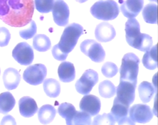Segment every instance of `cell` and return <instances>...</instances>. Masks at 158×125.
<instances>
[{
  "label": "cell",
  "instance_id": "3957f363",
  "mask_svg": "<svg viewBox=\"0 0 158 125\" xmlns=\"http://www.w3.org/2000/svg\"><path fill=\"white\" fill-rule=\"evenodd\" d=\"M83 33V28L80 25L72 23L67 25L57 44L59 49L65 54L70 52L76 46L78 40Z\"/></svg>",
  "mask_w": 158,
  "mask_h": 125
},
{
  "label": "cell",
  "instance_id": "8d00e7d4",
  "mask_svg": "<svg viewBox=\"0 0 158 125\" xmlns=\"http://www.w3.org/2000/svg\"><path fill=\"white\" fill-rule=\"evenodd\" d=\"M75 1L80 2V3H83V2H85L87 1L88 0H75Z\"/></svg>",
  "mask_w": 158,
  "mask_h": 125
},
{
  "label": "cell",
  "instance_id": "5b68a950",
  "mask_svg": "<svg viewBox=\"0 0 158 125\" xmlns=\"http://www.w3.org/2000/svg\"><path fill=\"white\" fill-rule=\"evenodd\" d=\"M91 15L97 19L112 20L119 14V7L114 0H101L95 2L90 9Z\"/></svg>",
  "mask_w": 158,
  "mask_h": 125
},
{
  "label": "cell",
  "instance_id": "7a4b0ae2",
  "mask_svg": "<svg viewBox=\"0 0 158 125\" xmlns=\"http://www.w3.org/2000/svg\"><path fill=\"white\" fill-rule=\"evenodd\" d=\"M125 38L128 44L143 52L149 50L152 45V38L147 34L140 32V26L135 18H129L125 23Z\"/></svg>",
  "mask_w": 158,
  "mask_h": 125
},
{
  "label": "cell",
  "instance_id": "2e32d148",
  "mask_svg": "<svg viewBox=\"0 0 158 125\" xmlns=\"http://www.w3.org/2000/svg\"><path fill=\"white\" fill-rule=\"evenodd\" d=\"M94 34L98 41L105 42L112 40L116 33L112 25L107 22H102L96 27Z\"/></svg>",
  "mask_w": 158,
  "mask_h": 125
},
{
  "label": "cell",
  "instance_id": "44dd1931",
  "mask_svg": "<svg viewBox=\"0 0 158 125\" xmlns=\"http://www.w3.org/2000/svg\"><path fill=\"white\" fill-rule=\"evenodd\" d=\"M56 115V110L51 105H44L39 109L38 117L42 124H49L52 122Z\"/></svg>",
  "mask_w": 158,
  "mask_h": 125
},
{
  "label": "cell",
  "instance_id": "1f68e13d",
  "mask_svg": "<svg viewBox=\"0 0 158 125\" xmlns=\"http://www.w3.org/2000/svg\"><path fill=\"white\" fill-rule=\"evenodd\" d=\"M101 71L104 76L107 78H112L117 73L118 68L115 63L107 62L102 65Z\"/></svg>",
  "mask_w": 158,
  "mask_h": 125
},
{
  "label": "cell",
  "instance_id": "f1b7e54d",
  "mask_svg": "<svg viewBox=\"0 0 158 125\" xmlns=\"http://www.w3.org/2000/svg\"><path fill=\"white\" fill-rule=\"evenodd\" d=\"M54 0H35L36 10L41 13H48L52 11Z\"/></svg>",
  "mask_w": 158,
  "mask_h": 125
},
{
  "label": "cell",
  "instance_id": "e575fe53",
  "mask_svg": "<svg viewBox=\"0 0 158 125\" xmlns=\"http://www.w3.org/2000/svg\"><path fill=\"white\" fill-rule=\"evenodd\" d=\"M51 52L54 58L59 61L65 60L68 56V54H65L62 51H61L57 47V44L53 46Z\"/></svg>",
  "mask_w": 158,
  "mask_h": 125
},
{
  "label": "cell",
  "instance_id": "ba28073f",
  "mask_svg": "<svg viewBox=\"0 0 158 125\" xmlns=\"http://www.w3.org/2000/svg\"><path fill=\"white\" fill-rule=\"evenodd\" d=\"M98 81V73L92 70H86L75 83L77 91L83 95L88 94Z\"/></svg>",
  "mask_w": 158,
  "mask_h": 125
},
{
  "label": "cell",
  "instance_id": "836d02e7",
  "mask_svg": "<svg viewBox=\"0 0 158 125\" xmlns=\"http://www.w3.org/2000/svg\"><path fill=\"white\" fill-rule=\"evenodd\" d=\"M10 39L9 31L5 27H0V47L6 46Z\"/></svg>",
  "mask_w": 158,
  "mask_h": 125
},
{
  "label": "cell",
  "instance_id": "9c48e42d",
  "mask_svg": "<svg viewBox=\"0 0 158 125\" xmlns=\"http://www.w3.org/2000/svg\"><path fill=\"white\" fill-rule=\"evenodd\" d=\"M12 55L13 58L22 65L31 64L34 58L33 50L26 42L19 43L13 49Z\"/></svg>",
  "mask_w": 158,
  "mask_h": 125
},
{
  "label": "cell",
  "instance_id": "ac0fdd59",
  "mask_svg": "<svg viewBox=\"0 0 158 125\" xmlns=\"http://www.w3.org/2000/svg\"><path fill=\"white\" fill-rule=\"evenodd\" d=\"M2 79L5 87L8 90H13L19 86L20 81V75L15 68H9L4 71Z\"/></svg>",
  "mask_w": 158,
  "mask_h": 125
},
{
  "label": "cell",
  "instance_id": "8fae6325",
  "mask_svg": "<svg viewBox=\"0 0 158 125\" xmlns=\"http://www.w3.org/2000/svg\"><path fill=\"white\" fill-rule=\"evenodd\" d=\"M129 116L131 120L135 124H141L149 122L153 116L151 108L145 104H136L129 110Z\"/></svg>",
  "mask_w": 158,
  "mask_h": 125
},
{
  "label": "cell",
  "instance_id": "7402d4cb",
  "mask_svg": "<svg viewBox=\"0 0 158 125\" xmlns=\"http://www.w3.org/2000/svg\"><path fill=\"white\" fill-rule=\"evenodd\" d=\"M57 112L61 117L65 119L67 124H73V117L76 113L75 108L73 105L69 103H61L58 107Z\"/></svg>",
  "mask_w": 158,
  "mask_h": 125
},
{
  "label": "cell",
  "instance_id": "277c9868",
  "mask_svg": "<svg viewBox=\"0 0 158 125\" xmlns=\"http://www.w3.org/2000/svg\"><path fill=\"white\" fill-rule=\"evenodd\" d=\"M139 58L133 53H127L122 58L120 68V81L130 82L136 86Z\"/></svg>",
  "mask_w": 158,
  "mask_h": 125
},
{
  "label": "cell",
  "instance_id": "4316f807",
  "mask_svg": "<svg viewBox=\"0 0 158 125\" xmlns=\"http://www.w3.org/2000/svg\"><path fill=\"white\" fill-rule=\"evenodd\" d=\"M33 46L39 52H45L50 49L51 42L49 38L45 34H36L33 40Z\"/></svg>",
  "mask_w": 158,
  "mask_h": 125
},
{
  "label": "cell",
  "instance_id": "ffe728a7",
  "mask_svg": "<svg viewBox=\"0 0 158 125\" xmlns=\"http://www.w3.org/2000/svg\"><path fill=\"white\" fill-rule=\"evenodd\" d=\"M143 64L149 70H154L157 67V45L156 44L146 51L143 57Z\"/></svg>",
  "mask_w": 158,
  "mask_h": 125
},
{
  "label": "cell",
  "instance_id": "f35d334b",
  "mask_svg": "<svg viewBox=\"0 0 158 125\" xmlns=\"http://www.w3.org/2000/svg\"><path fill=\"white\" fill-rule=\"evenodd\" d=\"M0 73H1V70H0Z\"/></svg>",
  "mask_w": 158,
  "mask_h": 125
},
{
  "label": "cell",
  "instance_id": "74e56055",
  "mask_svg": "<svg viewBox=\"0 0 158 125\" xmlns=\"http://www.w3.org/2000/svg\"><path fill=\"white\" fill-rule=\"evenodd\" d=\"M149 1H154V2H157V0H149Z\"/></svg>",
  "mask_w": 158,
  "mask_h": 125
},
{
  "label": "cell",
  "instance_id": "d590c367",
  "mask_svg": "<svg viewBox=\"0 0 158 125\" xmlns=\"http://www.w3.org/2000/svg\"><path fill=\"white\" fill-rule=\"evenodd\" d=\"M1 124H15V121L13 117L10 115L6 116L3 118L1 121Z\"/></svg>",
  "mask_w": 158,
  "mask_h": 125
},
{
  "label": "cell",
  "instance_id": "d4e9b609",
  "mask_svg": "<svg viewBox=\"0 0 158 125\" xmlns=\"http://www.w3.org/2000/svg\"><path fill=\"white\" fill-rule=\"evenodd\" d=\"M43 89L46 94L49 97H57L60 92V86L59 83L52 78L45 79L43 83Z\"/></svg>",
  "mask_w": 158,
  "mask_h": 125
},
{
  "label": "cell",
  "instance_id": "e0dca14e",
  "mask_svg": "<svg viewBox=\"0 0 158 125\" xmlns=\"http://www.w3.org/2000/svg\"><path fill=\"white\" fill-rule=\"evenodd\" d=\"M19 108L20 115L25 118L33 116L38 111L35 100L28 96L23 97L19 100Z\"/></svg>",
  "mask_w": 158,
  "mask_h": 125
},
{
  "label": "cell",
  "instance_id": "484cf974",
  "mask_svg": "<svg viewBox=\"0 0 158 125\" xmlns=\"http://www.w3.org/2000/svg\"><path fill=\"white\" fill-rule=\"evenodd\" d=\"M142 15L146 23L156 24L157 23V6L153 3L147 4L143 9Z\"/></svg>",
  "mask_w": 158,
  "mask_h": 125
},
{
  "label": "cell",
  "instance_id": "6da1fadb",
  "mask_svg": "<svg viewBox=\"0 0 158 125\" xmlns=\"http://www.w3.org/2000/svg\"><path fill=\"white\" fill-rule=\"evenodd\" d=\"M34 6L33 0H0V19L11 26H25L31 21Z\"/></svg>",
  "mask_w": 158,
  "mask_h": 125
},
{
  "label": "cell",
  "instance_id": "7c38bea8",
  "mask_svg": "<svg viewBox=\"0 0 158 125\" xmlns=\"http://www.w3.org/2000/svg\"><path fill=\"white\" fill-rule=\"evenodd\" d=\"M130 106L124 104L115 98L110 114L118 124H135L128 116Z\"/></svg>",
  "mask_w": 158,
  "mask_h": 125
},
{
  "label": "cell",
  "instance_id": "f546056e",
  "mask_svg": "<svg viewBox=\"0 0 158 125\" xmlns=\"http://www.w3.org/2000/svg\"><path fill=\"white\" fill-rule=\"evenodd\" d=\"M73 124H91V115L83 111H76L73 117Z\"/></svg>",
  "mask_w": 158,
  "mask_h": 125
},
{
  "label": "cell",
  "instance_id": "5bb4252c",
  "mask_svg": "<svg viewBox=\"0 0 158 125\" xmlns=\"http://www.w3.org/2000/svg\"><path fill=\"white\" fill-rule=\"evenodd\" d=\"M119 2L123 15L129 18L136 17L143 9L144 4V0H120Z\"/></svg>",
  "mask_w": 158,
  "mask_h": 125
},
{
  "label": "cell",
  "instance_id": "cb8c5ba5",
  "mask_svg": "<svg viewBox=\"0 0 158 125\" xmlns=\"http://www.w3.org/2000/svg\"><path fill=\"white\" fill-rule=\"evenodd\" d=\"M139 96L143 103L149 102L155 93L154 86L148 81H143L138 86Z\"/></svg>",
  "mask_w": 158,
  "mask_h": 125
},
{
  "label": "cell",
  "instance_id": "83f0119b",
  "mask_svg": "<svg viewBox=\"0 0 158 125\" xmlns=\"http://www.w3.org/2000/svg\"><path fill=\"white\" fill-rule=\"evenodd\" d=\"M98 89L100 95L104 98H110L115 94L116 92L115 86L109 80L102 81L99 84Z\"/></svg>",
  "mask_w": 158,
  "mask_h": 125
},
{
  "label": "cell",
  "instance_id": "52a82bcc",
  "mask_svg": "<svg viewBox=\"0 0 158 125\" xmlns=\"http://www.w3.org/2000/svg\"><path fill=\"white\" fill-rule=\"evenodd\" d=\"M46 75L47 69L45 65L38 63L27 67L23 72V78L27 83L36 86L42 83Z\"/></svg>",
  "mask_w": 158,
  "mask_h": 125
},
{
  "label": "cell",
  "instance_id": "d6a6232c",
  "mask_svg": "<svg viewBox=\"0 0 158 125\" xmlns=\"http://www.w3.org/2000/svg\"><path fill=\"white\" fill-rule=\"evenodd\" d=\"M115 123V119L110 113H104L102 115H98L94 118L93 124H114Z\"/></svg>",
  "mask_w": 158,
  "mask_h": 125
},
{
  "label": "cell",
  "instance_id": "4fadbf2b",
  "mask_svg": "<svg viewBox=\"0 0 158 125\" xmlns=\"http://www.w3.org/2000/svg\"><path fill=\"white\" fill-rule=\"evenodd\" d=\"M54 22L59 26H65L69 23V8L63 0H57L52 10Z\"/></svg>",
  "mask_w": 158,
  "mask_h": 125
},
{
  "label": "cell",
  "instance_id": "603a6c76",
  "mask_svg": "<svg viewBox=\"0 0 158 125\" xmlns=\"http://www.w3.org/2000/svg\"><path fill=\"white\" fill-rule=\"evenodd\" d=\"M15 100L11 93L5 92L0 94V113L6 114L14 107Z\"/></svg>",
  "mask_w": 158,
  "mask_h": 125
},
{
  "label": "cell",
  "instance_id": "d6986e66",
  "mask_svg": "<svg viewBox=\"0 0 158 125\" xmlns=\"http://www.w3.org/2000/svg\"><path fill=\"white\" fill-rule=\"evenodd\" d=\"M57 73L60 80L64 83L71 82L75 78L74 65L70 62H62L59 66Z\"/></svg>",
  "mask_w": 158,
  "mask_h": 125
},
{
  "label": "cell",
  "instance_id": "9a60e30c",
  "mask_svg": "<svg viewBox=\"0 0 158 125\" xmlns=\"http://www.w3.org/2000/svg\"><path fill=\"white\" fill-rule=\"evenodd\" d=\"M80 108L81 111L94 116L99 113L101 109V101L99 99L93 95H86L80 102Z\"/></svg>",
  "mask_w": 158,
  "mask_h": 125
},
{
  "label": "cell",
  "instance_id": "30bf717a",
  "mask_svg": "<svg viewBox=\"0 0 158 125\" xmlns=\"http://www.w3.org/2000/svg\"><path fill=\"white\" fill-rule=\"evenodd\" d=\"M136 86L130 82L120 81L116 88L117 97L115 98L120 102L130 106L135 100Z\"/></svg>",
  "mask_w": 158,
  "mask_h": 125
},
{
  "label": "cell",
  "instance_id": "8992f818",
  "mask_svg": "<svg viewBox=\"0 0 158 125\" xmlns=\"http://www.w3.org/2000/svg\"><path fill=\"white\" fill-rule=\"evenodd\" d=\"M80 50L94 62H101L105 58L106 53L102 46L93 39L83 41L80 44Z\"/></svg>",
  "mask_w": 158,
  "mask_h": 125
},
{
  "label": "cell",
  "instance_id": "4dcf8cb0",
  "mask_svg": "<svg viewBox=\"0 0 158 125\" xmlns=\"http://www.w3.org/2000/svg\"><path fill=\"white\" fill-rule=\"evenodd\" d=\"M36 25L33 20H31L27 28H24L19 31L21 38L24 39H28L35 36L36 33Z\"/></svg>",
  "mask_w": 158,
  "mask_h": 125
}]
</instances>
